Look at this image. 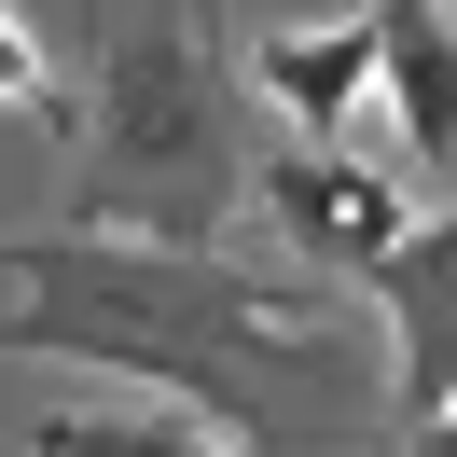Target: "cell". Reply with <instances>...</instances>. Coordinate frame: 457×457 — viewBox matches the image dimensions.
Instances as JSON below:
<instances>
[{
    "mask_svg": "<svg viewBox=\"0 0 457 457\" xmlns=\"http://www.w3.org/2000/svg\"><path fill=\"white\" fill-rule=\"evenodd\" d=\"M29 457H263V444H222L195 416H42Z\"/></svg>",
    "mask_w": 457,
    "mask_h": 457,
    "instance_id": "52a82bcc",
    "label": "cell"
},
{
    "mask_svg": "<svg viewBox=\"0 0 457 457\" xmlns=\"http://www.w3.org/2000/svg\"><path fill=\"white\" fill-rule=\"evenodd\" d=\"M374 84L402 112V167L457 195V0H374Z\"/></svg>",
    "mask_w": 457,
    "mask_h": 457,
    "instance_id": "5b68a950",
    "label": "cell"
},
{
    "mask_svg": "<svg viewBox=\"0 0 457 457\" xmlns=\"http://www.w3.org/2000/svg\"><path fill=\"white\" fill-rule=\"evenodd\" d=\"M361 84H374V0H361V14H333V29H250V97H278L291 139L346 153Z\"/></svg>",
    "mask_w": 457,
    "mask_h": 457,
    "instance_id": "8992f818",
    "label": "cell"
},
{
    "mask_svg": "<svg viewBox=\"0 0 457 457\" xmlns=\"http://www.w3.org/2000/svg\"><path fill=\"white\" fill-rule=\"evenodd\" d=\"M361 291H374V319H388V416L429 429V416L457 402V195L429 208Z\"/></svg>",
    "mask_w": 457,
    "mask_h": 457,
    "instance_id": "277c9868",
    "label": "cell"
},
{
    "mask_svg": "<svg viewBox=\"0 0 457 457\" xmlns=\"http://www.w3.org/2000/svg\"><path fill=\"white\" fill-rule=\"evenodd\" d=\"M263 222H278V250L333 263V278H374V263L416 236V208H402V180H374L361 153H319V139H278L263 153Z\"/></svg>",
    "mask_w": 457,
    "mask_h": 457,
    "instance_id": "3957f363",
    "label": "cell"
},
{
    "mask_svg": "<svg viewBox=\"0 0 457 457\" xmlns=\"http://www.w3.org/2000/svg\"><path fill=\"white\" fill-rule=\"evenodd\" d=\"M263 195L250 153V29L222 0H139L97 29L84 112H70V236L139 250H222V222Z\"/></svg>",
    "mask_w": 457,
    "mask_h": 457,
    "instance_id": "7a4b0ae2",
    "label": "cell"
},
{
    "mask_svg": "<svg viewBox=\"0 0 457 457\" xmlns=\"http://www.w3.org/2000/svg\"><path fill=\"white\" fill-rule=\"evenodd\" d=\"M402 457H457V402H444L429 429H402Z\"/></svg>",
    "mask_w": 457,
    "mask_h": 457,
    "instance_id": "9c48e42d",
    "label": "cell"
},
{
    "mask_svg": "<svg viewBox=\"0 0 457 457\" xmlns=\"http://www.w3.org/2000/svg\"><path fill=\"white\" fill-rule=\"evenodd\" d=\"M0 112H84V97H56V56H42V29L29 14H14V0H0Z\"/></svg>",
    "mask_w": 457,
    "mask_h": 457,
    "instance_id": "ba28073f",
    "label": "cell"
},
{
    "mask_svg": "<svg viewBox=\"0 0 457 457\" xmlns=\"http://www.w3.org/2000/svg\"><path fill=\"white\" fill-rule=\"evenodd\" d=\"M0 361H84L153 388V416H195L263 457H346L374 429V374L333 305L250 278L222 250H139V236H0Z\"/></svg>",
    "mask_w": 457,
    "mask_h": 457,
    "instance_id": "6da1fadb",
    "label": "cell"
}]
</instances>
